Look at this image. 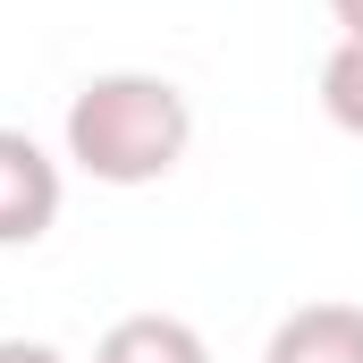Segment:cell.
Instances as JSON below:
<instances>
[{"label": "cell", "mask_w": 363, "mask_h": 363, "mask_svg": "<svg viewBox=\"0 0 363 363\" xmlns=\"http://www.w3.org/2000/svg\"><path fill=\"white\" fill-rule=\"evenodd\" d=\"M68 161L85 169L93 186H152L169 178L194 144V110L169 77L152 68H110V77H85L77 101H68Z\"/></svg>", "instance_id": "6da1fadb"}, {"label": "cell", "mask_w": 363, "mask_h": 363, "mask_svg": "<svg viewBox=\"0 0 363 363\" xmlns=\"http://www.w3.org/2000/svg\"><path fill=\"white\" fill-rule=\"evenodd\" d=\"M262 363H363V304H338V296L296 304L271 330Z\"/></svg>", "instance_id": "3957f363"}, {"label": "cell", "mask_w": 363, "mask_h": 363, "mask_svg": "<svg viewBox=\"0 0 363 363\" xmlns=\"http://www.w3.org/2000/svg\"><path fill=\"white\" fill-rule=\"evenodd\" d=\"M60 161L26 135V127H0V245H43L51 220H60Z\"/></svg>", "instance_id": "7a4b0ae2"}, {"label": "cell", "mask_w": 363, "mask_h": 363, "mask_svg": "<svg viewBox=\"0 0 363 363\" xmlns=\"http://www.w3.org/2000/svg\"><path fill=\"white\" fill-rule=\"evenodd\" d=\"M93 363H211V347H203V330L178 321V313H118L101 330Z\"/></svg>", "instance_id": "277c9868"}, {"label": "cell", "mask_w": 363, "mask_h": 363, "mask_svg": "<svg viewBox=\"0 0 363 363\" xmlns=\"http://www.w3.org/2000/svg\"><path fill=\"white\" fill-rule=\"evenodd\" d=\"M321 110H330V127L363 135V43H347V34H338V51L321 60Z\"/></svg>", "instance_id": "5b68a950"}, {"label": "cell", "mask_w": 363, "mask_h": 363, "mask_svg": "<svg viewBox=\"0 0 363 363\" xmlns=\"http://www.w3.org/2000/svg\"><path fill=\"white\" fill-rule=\"evenodd\" d=\"M330 17L347 26V43H363V0H330Z\"/></svg>", "instance_id": "52a82bcc"}, {"label": "cell", "mask_w": 363, "mask_h": 363, "mask_svg": "<svg viewBox=\"0 0 363 363\" xmlns=\"http://www.w3.org/2000/svg\"><path fill=\"white\" fill-rule=\"evenodd\" d=\"M0 363H68L51 338H0Z\"/></svg>", "instance_id": "8992f818"}]
</instances>
